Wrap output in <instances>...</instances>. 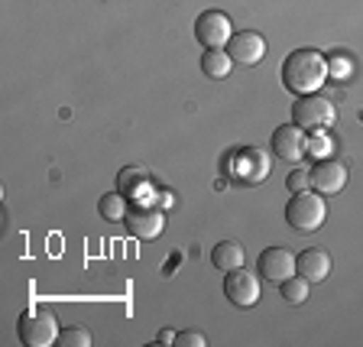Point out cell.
Returning a JSON list of instances; mask_svg holds the SVG:
<instances>
[{
    "label": "cell",
    "instance_id": "6da1fadb",
    "mask_svg": "<svg viewBox=\"0 0 363 347\" xmlns=\"http://www.w3.org/2000/svg\"><path fill=\"white\" fill-rule=\"evenodd\" d=\"M328 82V59L318 49H295L282 62V84L292 94H318V88Z\"/></svg>",
    "mask_w": 363,
    "mask_h": 347
},
{
    "label": "cell",
    "instance_id": "7a4b0ae2",
    "mask_svg": "<svg viewBox=\"0 0 363 347\" xmlns=\"http://www.w3.org/2000/svg\"><path fill=\"white\" fill-rule=\"evenodd\" d=\"M325 218H328V204H325V198H321V192H315V189L292 192V198H289V204H286V221L292 231H298V234H315L318 227L325 224Z\"/></svg>",
    "mask_w": 363,
    "mask_h": 347
},
{
    "label": "cell",
    "instance_id": "3957f363",
    "mask_svg": "<svg viewBox=\"0 0 363 347\" xmlns=\"http://www.w3.org/2000/svg\"><path fill=\"white\" fill-rule=\"evenodd\" d=\"M227 175L234 182H240V185H263L266 179H269V156H266L263 150H257V146H243V150H234L230 156H227L224 163Z\"/></svg>",
    "mask_w": 363,
    "mask_h": 347
},
{
    "label": "cell",
    "instance_id": "277c9868",
    "mask_svg": "<svg viewBox=\"0 0 363 347\" xmlns=\"http://www.w3.org/2000/svg\"><path fill=\"white\" fill-rule=\"evenodd\" d=\"M16 334L26 347H49L59 344V325H55V315L49 309H26L16 321Z\"/></svg>",
    "mask_w": 363,
    "mask_h": 347
},
{
    "label": "cell",
    "instance_id": "5b68a950",
    "mask_svg": "<svg viewBox=\"0 0 363 347\" xmlns=\"http://www.w3.org/2000/svg\"><path fill=\"white\" fill-rule=\"evenodd\" d=\"M334 104L321 94H302V98L292 104V123L305 133H325L334 123Z\"/></svg>",
    "mask_w": 363,
    "mask_h": 347
},
{
    "label": "cell",
    "instance_id": "8992f818",
    "mask_svg": "<svg viewBox=\"0 0 363 347\" xmlns=\"http://www.w3.org/2000/svg\"><path fill=\"white\" fill-rule=\"evenodd\" d=\"M234 36V23L224 10H204L195 20V39L204 45V49H227Z\"/></svg>",
    "mask_w": 363,
    "mask_h": 347
},
{
    "label": "cell",
    "instance_id": "52a82bcc",
    "mask_svg": "<svg viewBox=\"0 0 363 347\" xmlns=\"http://www.w3.org/2000/svg\"><path fill=\"white\" fill-rule=\"evenodd\" d=\"M259 292H263V286H259L257 272H250L247 266L227 272L224 295H227V302L230 305H237V309H253V305L259 302Z\"/></svg>",
    "mask_w": 363,
    "mask_h": 347
},
{
    "label": "cell",
    "instance_id": "ba28073f",
    "mask_svg": "<svg viewBox=\"0 0 363 347\" xmlns=\"http://www.w3.org/2000/svg\"><path fill=\"white\" fill-rule=\"evenodd\" d=\"M308 175H311V189L321 192V195H337V192H344V185H347V179H350L347 166L331 156L318 159Z\"/></svg>",
    "mask_w": 363,
    "mask_h": 347
},
{
    "label": "cell",
    "instance_id": "9c48e42d",
    "mask_svg": "<svg viewBox=\"0 0 363 347\" xmlns=\"http://www.w3.org/2000/svg\"><path fill=\"white\" fill-rule=\"evenodd\" d=\"M166 227V211L162 208H152V204H133L127 211V231L140 241H152V237L162 234Z\"/></svg>",
    "mask_w": 363,
    "mask_h": 347
},
{
    "label": "cell",
    "instance_id": "30bf717a",
    "mask_svg": "<svg viewBox=\"0 0 363 347\" xmlns=\"http://www.w3.org/2000/svg\"><path fill=\"white\" fill-rule=\"evenodd\" d=\"M259 266V276L266 282H286L289 276H295V253H289L286 247H266L257 260Z\"/></svg>",
    "mask_w": 363,
    "mask_h": 347
},
{
    "label": "cell",
    "instance_id": "8fae6325",
    "mask_svg": "<svg viewBox=\"0 0 363 347\" xmlns=\"http://www.w3.org/2000/svg\"><path fill=\"white\" fill-rule=\"evenodd\" d=\"M227 53H230L234 62H240V65H259L266 59V39L253 30H240L230 36Z\"/></svg>",
    "mask_w": 363,
    "mask_h": 347
},
{
    "label": "cell",
    "instance_id": "7c38bea8",
    "mask_svg": "<svg viewBox=\"0 0 363 347\" xmlns=\"http://www.w3.org/2000/svg\"><path fill=\"white\" fill-rule=\"evenodd\" d=\"M305 153H308V140H305V130H298L295 123H282L272 133V156L286 159V163H298Z\"/></svg>",
    "mask_w": 363,
    "mask_h": 347
},
{
    "label": "cell",
    "instance_id": "4fadbf2b",
    "mask_svg": "<svg viewBox=\"0 0 363 347\" xmlns=\"http://www.w3.org/2000/svg\"><path fill=\"white\" fill-rule=\"evenodd\" d=\"M295 272H298L302 280H308L311 286L325 282L328 276H331V257H328V250H321V247L302 250V253L295 257Z\"/></svg>",
    "mask_w": 363,
    "mask_h": 347
},
{
    "label": "cell",
    "instance_id": "5bb4252c",
    "mask_svg": "<svg viewBox=\"0 0 363 347\" xmlns=\"http://www.w3.org/2000/svg\"><path fill=\"white\" fill-rule=\"evenodd\" d=\"M211 263L218 266L220 272H230V270H240V266L247 263V253H243V247L237 241H220L218 247L211 250Z\"/></svg>",
    "mask_w": 363,
    "mask_h": 347
},
{
    "label": "cell",
    "instance_id": "9a60e30c",
    "mask_svg": "<svg viewBox=\"0 0 363 347\" xmlns=\"http://www.w3.org/2000/svg\"><path fill=\"white\" fill-rule=\"evenodd\" d=\"M230 68H234V59H230V53H227V49H204V55H201V72H204L208 78L220 82V78L230 75Z\"/></svg>",
    "mask_w": 363,
    "mask_h": 347
},
{
    "label": "cell",
    "instance_id": "2e32d148",
    "mask_svg": "<svg viewBox=\"0 0 363 347\" xmlns=\"http://www.w3.org/2000/svg\"><path fill=\"white\" fill-rule=\"evenodd\" d=\"M98 211L104 221H127L130 204H127V198H123V192H111V195H104L98 202Z\"/></svg>",
    "mask_w": 363,
    "mask_h": 347
},
{
    "label": "cell",
    "instance_id": "e0dca14e",
    "mask_svg": "<svg viewBox=\"0 0 363 347\" xmlns=\"http://www.w3.org/2000/svg\"><path fill=\"white\" fill-rule=\"evenodd\" d=\"M146 182H150V172H146L143 166H127V169H121V175H117V185H121L123 195H130V192H143Z\"/></svg>",
    "mask_w": 363,
    "mask_h": 347
},
{
    "label": "cell",
    "instance_id": "ac0fdd59",
    "mask_svg": "<svg viewBox=\"0 0 363 347\" xmlns=\"http://www.w3.org/2000/svg\"><path fill=\"white\" fill-rule=\"evenodd\" d=\"M308 286L311 282L302 280V276H289L286 282H279V292L289 305H305V299H308Z\"/></svg>",
    "mask_w": 363,
    "mask_h": 347
},
{
    "label": "cell",
    "instance_id": "d6986e66",
    "mask_svg": "<svg viewBox=\"0 0 363 347\" xmlns=\"http://www.w3.org/2000/svg\"><path fill=\"white\" fill-rule=\"evenodd\" d=\"M59 347H91V331L88 328H62Z\"/></svg>",
    "mask_w": 363,
    "mask_h": 347
},
{
    "label": "cell",
    "instance_id": "ffe728a7",
    "mask_svg": "<svg viewBox=\"0 0 363 347\" xmlns=\"http://www.w3.org/2000/svg\"><path fill=\"white\" fill-rule=\"evenodd\" d=\"M337 75V78H350V72H354V65H350L347 55H334L331 62H328V75Z\"/></svg>",
    "mask_w": 363,
    "mask_h": 347
},
{
    "label": "cell",
    "instance_id": "44dd1931",
    "mask_svg": "<svg viewBox=\"0 0 363 347\" xmlns=\"http://www.w3.org/2000/svg\"><path fill=\"white\" fill-rule=\"evenodd\" d=\"M286 185H289V192H305V189H311V175L305 169H295L286 179Z\"/></svg>",
    "mask_w": 363,
    "mask_h": 347
},
{
    "label": "cell",
    "instance_id": "7402d4cb",
    "mask_svg": "<svg viewBox=\"0 0 363 347\" xmlns=\"http://www.w3.org/2000/svg\"><path fill=\"white\" fill-rule=\"evenodd\" d=\"M175 344L179 347H204L208 341H204L201 331H182V334H175Z\"/></svg>",
    "mask_w": 363,
    "mask_h": 347
},
{
    "label": "cell",
    "instance_id": "603a6c76",
    "mask_svg": "<svg viewBox=\"0 0 363 347\" xmlns=\"http://www.w3.org/2000/svg\"><path fill=\"white\" fill-rule=\"evenodd\" d=\"M308 153L311 156H325L328 153V140L321 133H315V140H308Z\"/></svg>",
    "mask_w": 363,
    "mask_h": 347
},
{
    "label": "cell",
    "instance_id": "cb8c5ba5",
    "mask_svg": "<svg viewBox=\"0 0 363 347\" xmlns=\"http://www.w3.org/2000/svg\"><path fill=\"white\" fill-rule=\"evenodd\" d=\"M159 204H162V211H169V208L175 204V195L172 192H159Z\"/></svg>",
    "mask_w": 363,
    "mask_h": 347
},
{
    "label": "cell",
    "instance_id": "d4e9b609",
    "mask_svg": "<svg viewBox=\"0 0 363 347\" xmlns=\"http://www.w3.org/2000/svg\"><path fill=\"white\" fill-rule=\"evenodd\" d=\"M159 344H175V331H172V328L159 331Z\"/></svg>",
    "mask_w": 363,
    "mask_h": 347
}]
</instances>
